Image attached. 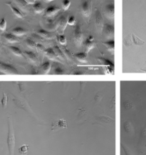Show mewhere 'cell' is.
I'll return each instance as SVG.
<instances>
[{
  "instance_id": "cell-1",
  "label": "cell",
  "mask_w": 146,
  "mask_h": 155,
  "mask_svg": "<svg viewBox=\"0 0 146 155\" xmlns=\"http://www.w3.org/2000/svg\"><path fill=\"white\" fill-rule=\"evenodd\" d=\"M16 145L15 132H14L13 122L11 117H8V135L7 146L9 150V155H14V149Z\"/></svg>"
},
{
  "instance_id": "cell-2",
  "label": "cell",
  "mask_w": 146,
  "mask_h": 155,
  "mask_svg": "<svg viewBox=\"0 0 146 155\" xmlns=\"http://www.w3.org/2000/svg\"><path fill=\"white\" fill-rule=\"evenodd\" d=\"M83 35L82 33L81 24H78L76 26L74 31H73V41L77 47H81L82 42H83Z\"/></svg>"
},
{
  "instance_id": "cell-3",
  "label": "cell",
  "mask_w": 146,
  "mask_h": 155,
  "mask_svg": "<svg viewBox=\"0 0 146 155\" xmlns=\"http://www.w3.org/2000/svg\"><path fill=\"white\" fill-rule=\"evenodd\" d=\"M138 151L140 154H143L146 151V125L142 130L138 144Z\"/></svg>"
},
{
  "instance_id": "cell-4",
  "label": "cell",
  "mask_w": 146,
  "mask_h": 155,
  "mask_svg": "<svg viewBox=\"0 0 146 155\" xmlns=\"http://www.w3.org/2000/svg\"><path fill=\"white\" fill-rule=\"evenodd\" d=\"M0 71L4 74H18L19 72L14 66L0 61Z\"/></svg>"
},
{
  "instance_id": "cell-5",
  "label": "cell",
  "mask_w": 146,
  "mask_h": 155,
  "mask_svg": "<svg viewBox=\"0 0 146 155\" xmlns=\"http://www.w3.org/2000/svg\"><path fill=\"white\" fill-rule=\"evenodd\" d=\"M91 2L90 0H83L81 4V9L85 17H89L91 14Z\"/></svg>"
},
{
  "instance_id": "cell-6",
  "label": "cell",
  "mask_w": 146,
  "mask_h": 155,
  "mask_svg": "<svg viewBox=\"0 0 146 155\" xmlns=\"http://www.w3.org/2000/svg\"><path fill=\"white\" fill-rule=\"evenodd\" d=\"M83 44L84 47L86 48V53L88 54V52H89L90 50H92L94 47H95L96 42L95 40H94V38L92 36H89L85 40Z\"/></svg>"
},
{
  "instance_id": "cell-7",
  "label": "cell",
  "mask_w": 146,
  "mask_h": 155,
  "mask_svg": "<svg viewBox=\"0 0 146 155\" xmlns=\"http://www.w3.org/2000/svg\"><path fill=\"white\" fill-rule=\"evenodd\" d=\"M105 14L109 19H113L114 18V2H109L105 7Z\"/></svg>"
},
{
  "instance_id": "cell-8",
  "label": "cell",
  "mask_w": 146,
  "mask_h": 155,
  "mask_svg": "<svg viewBox=\"0 0 146 155\" xmlns=\"http://www.w3.org/2000/svg\"><path fill=\"white\" fill-rule=\"evenodd\" d=\"M104 30L105 36H106L107 38H110V40L113 39L114 37V26L111 25V24H105L104 26Z\"/></svg>"
},
{
  "instance_id": "cell-9",
  "label": "cell",
  "mask_w": 146,
  "mask_h": 155,
  "mask_svg": "<svg viewBox=\"0 0 146 155\" xmlns=\"http://www.w3.org/2000/svg\"><path fill=\"white\" fill-rule=\"evenodd\" d=\"M96 24L98 31H102L104 28V19H103L101 14L99 10H96Z\"/></svg>"
},
{
  "instance_id": "cell-10",
  "label": "cell",
  "mask_w": 146,
  "mask_h": 155,
  "mask_svg": "<svg viewBox=\"0 0 146 155\" xmlns=\"http://www.w3.org/2000/svg\"><path fill=\"white\" fill-rule=\"evenodd\" d=\"M60 11V8L56 6H50L45 10V15L48 17H51Z\"/></svg>"
},
{
  "instance_id": "cell-11",
  "label": "cell",
  "mask_w": 146,
  "mask_h": 155,
  "mask_svg": "<svg viewBox=\"0 0 146 155\" xmlns=\"http://www.w3.org/2000/svg\"><path fill=\"white\" fill-rule=\"evenodd\" d=\"M44 54L49 59H51V60L59 61L58 59L59 57L57 56L56 52H55V51L53 48H46V51H45Z\"/></svg>"
},
{
  "instance_id": "cell-12",
  "label": "cell",
  "mask_w": 146,
  "mask_h": 155,
  "mask_svg": "<svg viewBox=\"0 0 146 155\" xmlns=\"http://www.w3.org/2000/svg\"><path fill=\"white\" fill-rule=\"evenodd\" d=\"M68 24V19L66 16H61V17L59 18V21H58V25L59 27L61 28V31H62V34L64 31V30L66 28Z\"/></svg>"
},
{
  "instance_id": "cell-13",
  "label": "cell",
  "mask_w": 146,
  "mask_h": 155,
  "mask_svg": "<svg viewBox=\"0 0 146 155\" xmlns=\"http://www.w3.org/2000/svg\"><path fill=\"white\" fill-rule=\"evenodd\" d=\"M6 5H8L10 8H11L12 12H13V14L16 16V17L20 18V19L24 18V14H22V12L17 9V8H16V7H14V6L12 5L11 2H6Z\"/></svg>"
},
{
  "instance_id": "cell-14",
  "label": "cell",
  "mask_w": 146,
  "mask_h": 155,
  "mask_svg": "<svg viewBox=\"0 0 146 155\" xmlns=\"http://www.w3.org/2000/svg\"><path fill=\"white\" fill-rule=\"evenodd\" d=\"M24 54L26 56V58H27L31 62L33 63V64H38L39 62L38 58L36 57V56L34 54V53L32 51H25L24 52Z\"/></svg>"
},
{
  "instance_id": "cell-15",
  "label": "cell",
  "mask_w": 146,
  "mask_h": 155,
  "mask_svg": "<svg viewBox=\"0 0 146 155\" xmlns=\"http://www.w3.org/2000/svg\"><path fill=\"white\" fill-rule=\"evenodd\" d=\"M3 36H4V38H5V39L9 43H16V42L19 41V38H18L16 36L14 35L13 34L7 33V34H4Z\"/></svg>"
},
{
  "instance_id": "cell-16",
  "label": "cell",
  "mask_w": 146,
  "mask_h": 155,
  "mask_svg": "<svg viewBox=\"0 0 146 155\" xmlns=\"http://www.w3.org/2000/svg\"><path fill=\"white\" fill-rule=\"evenodd\" d=\"M37 33L39 35L42 36L43 38H46V39H53V37H54V36L52 34H51L50 32L47 31L46 30L42 29V28H40L39 30H38Z\"/></svg>"
},
{
  "instance_id": "cell-17",
  "label": "cell",
  "mask_w": 146,
  "mask_h": 155,
  "mask_svg": "<svg viewBox=\"0 0 146 155\" xmlns=\"http://www.w3.org/2000/svg\"><path fill=\"white\" fill-rule=\"evenodd\" d=\"M74 57L79 62L83 63V64L87 63V54L86 52H81L76 54L74 55Z\"/></svg>"
},
{
  "instance_id": "cell-18",
  "label": "cell",
  "mask_w": 146,
  "mask_h": 155,
  "mask_svg": "<svg viewBox=\"0 0 146 155\" xmlns=\"http://www.w3.org/2000/svg\"><path fill=\"white\" fill-rule=\"evenodd\" d=\"M27 33V31L22 27H16L12 30V34L16 36H21Z\"/></svg>"
},
{
  "instance_id": "cell-19",
  "label": "cell",
  "mask_w": 146,
  "mask_h": 155,
  "mask_svg": "<svg viewBox=\"0 0 146 155\" xmlns=\"http://www.w3.org/2000/svg\"><path fill=\"white\" fill-rule=\"evenodd\" d=\"M33 8H34V12L37 14L42 13V12L45 9L44 6L42 5V4L40 2H36L34 4V5H33Z\"/></svg>"
},
{
  "instance_id": "cell-20",
  "label": "cell",
  "mask_w": 146,
  "mask_h": 155,
  "mask_svg": "<svg viewBox=\"0 0 146 155\" xmlns=\"http://www.w3.org/2000/svg\"><path fill=\"white\" fill-rule=\"evenodd\" d=\"M103 44H104L105 46H106V47L108 48V50L109 51L111 52V53L114 52V48H115L114 44H115V42H114V39L109 40L106 42H103Z\"/></svg>"
},
{
  "instance_id": "cell-21",
  "label": "cell",
  "mask_w": 146,
  "mask_h": 155,
  "mask_svg": "<svg viewBox=\"0 0 146 155\" xmlns=\"http://www.w3.org/2000/svg\"><path fill=\"white\" fill-rule=\"evenodd\" d=\"M51 64L49 61H46L44 64H43L41 66V69H42V73H44V74H47L49 73V71L51 70Z\"/></svg>"
},
{
  "instance_id": "cell-22",
  "label": "cell",
  "mask_w": 146,
  "mask_h": 155,
  "mask_svg": "<svg viewBox=\"0 0 146 155\" xmlns=\"http://www.w3.org/2000/svg\"><path fill=\"white\" fill-rule=\"evenodd\" d=\"M9 48L10 49V51H11L15 55V56H19V57L24 56L23 53H22V51L20 50L18 47H16V46H9Z\"/></svg>"
},
{
  "instance_id": "cell-23",
  "label": "cell",
  "mask_w": 146,
  "mask_h": 155,
  "mask_svg": "<svg viewBox=\"0 0 146 155\" xmlns=\"http://www.w3.org/2000/svg\"><path fill=\"white\" fill-rule=\"evenodd\" d=\"M132 40L135 44L138 45V46H143L145 44V41L139 38L137 36H135L134 34H132Z\"/></svg>"
},
{
  "instance_id": "cell-24",
  "label": "cell",
  "mask_w": 146,
  "mask_h": 155,
  "mask_svg": "<svg viewBox=\"0 0 146 155\" xmlns=\"http://www.w3.org/2000/svg\"><path fill=\"white\" fill-rule=\"evenodd\" d=\"M13 1L18 5V7L21 8L22 9H26V6L28 5V3L26 2L25 0H13Z\"/></svg>"
},
{
  "instance_id": "cell-25",
  "label": "cell",
  "mask_w": 146,
  "mask_h": 155,
  "mask_svg": "<svg viewBox=\"0 0 146 155\" xmlns=\"http://www.w3.org/2000/svg\"><path fill=\"white\" fill-rule=\"evenodd\" d=\"M123 128H124L125 131L127 132V133H130L132 131L133 127L131 123L129 121H125L124 123H123Z\"/></svg>"
},
{
  "instance_id": "cell-26",
  "label": "cell",
  "mask_w": 146,
  "mask_h": 155,
  "mask_svg": "<svg viewBox=\"0 0 146 155\" xmlns=\"http://www.w3.org/2000/svg\"><path fill=\"white\" fill-rule=\"evenodd\" d=\"M55 51V52H56V54L57 55V56L59 57V58L61 59V60H64L65 58V55L63 54L62 51H61L60 48H59L58 46H55L54 48H53Z\"/></svg>"
},
{
  "instance_id": "cell-27",
  "label": "cell",
  "mask_w": 146,
  "mask_h": 155,
  "mask_svg": "<svg viewBox=\"0 0 146 155\" xmlns=\"http://www.w3.org/2000/svg\"><path fill=\"white\" fill-rule=\"evenodd\" d=\"M29 146L28 144H24L19 148V152L22 155H26L28 152V150Z\"/></svg>"
},
{
  "instance_id": "cell-28",
  "label": "cell",
  "mask_w": 146,
  "mask_h": 155,
  "mask_svg": "<svg viewBox=\"0 0 146 155\" xmlns=\"http://www.w3.org/2000/svg\"><path fill=\"white\" fill-rule=\"evenodd\" d=\"M25 42H26V45H27L29 47L31 48H35L36 47V43H35L33 40L30 39V38H26Z\"/></svg>"
},
{
  "instance_id": "cell-29",
  "label": "cell",
  "mask_w": 146,
  "mask_h": 155,
  "mask_svg": "<svg viewBox=\"0 0 146 155\" xmlns=\"http://www.w3.org/2000/svg\"><path fill=\"white\" fill-rule=\"evenodd\" d=\"M98 61H99L100 62L104 65H106V66H114V64H113V63L110 62V61H108V59L104 58H98Z\"/></svg>"
},
{
  "instance_id": "cell-30",
  "label": "cell",
  "mask_w": 146,
  "mask_h": 155,
  "mask_svg": "<svg viewBox=\"0 0 146 155\" xmlns=\"http://www.w3.org/2000/svg\"><path fill=\"white\" fill-rule=\"evenodd\" d=\"M6 28H7V21L5 18H2L0 21V30L4 31L6 30Z\"/></svg>"
},
{
  "instance_id": "cell-31",
  "label": "cell",
  "mask_w": 146,
  "mask_h": 155,
  "mask_svg": "<svg viewBox=\"0 0 146 155\" xmlns=\"http://www.w3.org/2000/svg\"><path fill=\"white\" fill-rule=\"evenodd\" d=\"M121 147H122L123 151H124L125 155H134L133 154V153L132 152V151H131L130 149L124 145L123 144H121Z\"/></svg>"
},
{
  "instance_id": "cell-32",
  "label": "cell",
  "mask_w": 146,
  "mask_h": 155,
  "mask_svg": "<svg viewBox=\"0 0 146 155\" xmlns=\"http://www.w3.org/2000/svg\"><path fill=\"white\" fill-rule=\"evenodd\" d=\"M98 120L100 122H105V123H110V122H113V120L110 119V117H106V116H102V117H99Z\"/></svg>"
},
{
  "instance_id": "cell-33",
  "label": "cell",
  "mask_w": 146,
  "mask_h": 155,
  "mask_svg": "<svg viewBox=\"0 0 146 155\" xmlns=\"http://www.w3.org/2000/svg\"><path fill=\"white\" fill-rule=\"evenodd\" d=\"M71 5V1L70 0H63L62 2V7L64 10H67Z\"/></svg>"
},
{
  "instance_id": "cell-34",
  "label": "cell",
  "mask_w": 146,
  "mask_h": 155,
  "mask_svg": "<svg viewBox=\"0 0 146 155\" xmlns=\"http://www.w3.org/2000/svg\"><path fill=\"white\" fill-rule=\"evenodd\" d=\"M56 125L58 126V127L59 128H66V123L65 120H59V121L56 122Z\"/></svg>"
},
{
  "instance_id": "cell-35",
  "label": "cell",
  "mask_w": 146,
  "mask_h": 155,
  "mask_svg": "<svg viewBox=\"0 0 146 155\" xmlns=\"http://www.w3.org/2000/svg\"><path fill=\"white\" fill-rule=\"evenodd\" d=\"M59 41L61 45H66V38L65 36L63 34H61L59 36Z\"/></svg>"
},
{
  "instance_id": "cell-36",
  "label": "cell",
  "mask_w": 146,
  "mask_h": 155,
  "mask_svg": "<svg viewBox=\"0 0 146 155\" xmlns=\"http://www.w3.org/2000/svg\"><path fill=\"white\" fill-rule=\"evenodd\" d=\"M76 24V18L74 16H71L68 19V24H69L70 26H73Z\"/></svg>"
},
{
  "instance_id": "cell-37",
  "label": "cell",
  "mask_w": 146,
  "mask_h": 155,
  "mask_svg": "<svg viewBox=\"0 0 146 155\" xmlns=\"http://www.w3.org/2000/svg\"><path fill=\"white\" fill-rule=\"evenodd\" d=\"M36 50L38 51V52H39V53H42V52L44 53L45 51H46V48H45L44 46H43V45L39 44H36Z\"/></svg>"
},
{
  "instance_id": "cell-38",
  "label": "cell",
  "mask_w": 146,
  "mask_h": 155,
  "mask_svg": "<svg viewBox=\"0 0 146 155\" xmlns=\"http://www.w3.org/2000/svg\"><path fill=\"white\" fill-rule=\"evenodd\" d=\"M2 103L3 107H6V106H7V97L5 93H4L3 94V98H2Z\"/></svg>"
},
{
  "instance_id": "cell-39",
  "label": "cell",
  "mask_w": 146,
  "mask_h": 155,
  "mask_svg": "<svg viewBox=\"0 0 146 155\" xmlns=\"http://www.w3.org/2000/svg\"><path fill=\"white\" fill-rule=\"evenodd\" d=\"M63 54H64L66 57H67L68 58L70 59V60H71V54H70L69 51L66 49V48H63Z\"/></svg>"
},
{
  "instance_id": "cell-40",
  "label": "cell",
  "mask_w": 146,
  "mask_h": 155,
  "mask_svg": "<svg viewBox=\"0 0 146 155\" xmlns=\"http://www.w3.org/2000/svg\"><path fill=\"white\" fill-rule=\"evenodd\" d=\"M63 73V70L60 68H59V67H57L56 68H55V73H56V74H62Z\"/></svg>"
},
{
  "instance_id": "cell-41",
  "label": "cell",
  "mask_w": 146,
  "mask_h": 155,
  "mask_svg": "<svg viewBox=\"0 0 146 155\" xmlns=\"http://www.w3.org/2000/svg\"><path fill=\"white\" fill-rule=\"evenodd\" d=\"M25 1L28 3V5H32L36 2V0H25Z\"/></svg>"
},
{
  "instance_id": "cell-42",
  "label": "cell",
  "mask_w": 146,
  "mask_h": 155,
  "mask_svg": "<svg viewBox=\"0 0 146 155\" xmlns=\"http://www.w3.org/2000/svg\"><path fill=\"white\" fill-rule=\"evenodd\" d=\"M46 2H52V1H54V0H44Z\"/></svg>"
}]
</instances>
